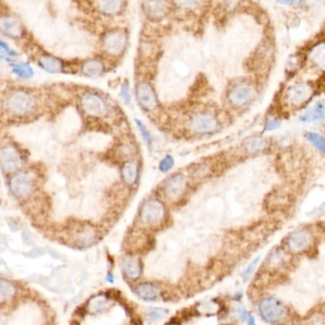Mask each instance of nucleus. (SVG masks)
<instances>
[{
    "label": "nucleus",
    "instance_id": "f257e3e1",
    "mask_svg": "<svg viewBox=\"0 0 325 325\" xmlns=\"http://www.w3.org/2000/svg\"><path fill=\"white\" fill-rule=\"evenodd\" d=\"M4 106L10 115L21 118L34 113L37 109L38 101L34 93L19 89L9 93Z\"/></svg>",
    "mask_w": 325,
    "mask_h": 325
},
{
    "label": "nucleus",
    "instance_id": "f03ea898",
    "mask_svg": "<svg viewBox=\"0 0 325 325\" xmlns=\"http://www.w3.org/2000/svg\"><path fill=\"white\" fill-rule=\"evenodd\" d=\"M258 310L262 319L268 324H279L287 317L285 305L275 298H266L258 305Z\"/></svg>",
    "mask_w": 325,
    "mask_h": 325
},
{
    "label": "nucleus",
    "instance_id": "7ed1b4c3",
    "mask_svg": "<svg viewBox=\"0 0 325 325\" xmlns=\"http://www.w3.org/2000/svg\"><path fill=\"white\" fill-rule=\"evenodd\" d=\"M79 103L82 111L90 117L101 118L106 116L109 111L106 100L94 92L84 93L79 100Z\"/></svg>",
    "mask_w": 325,
    "mask_h": 325
},
{
    "label": "nucleus",
    "instance_id": "20e7f679",
    "mask_svg": "<svg viewBox=\"0 0 325 325\" xmlns=\"http://www.w3.org/2000/svg\"><path fill=\"white\" fill-rule=\"evenodd\" d=\"M12 194L18 199H26L32 195L35 187L34 176L27 173H19L13 175L9 182Z\"/></svg>",
    "mask_w": 325,
    "mask_h": 325
},
{
    "label": "nucleus",
    "instance_id": "39448f33",
    "mask_svg": "<svg viewBox=\"0 0 325 325\" xmlns=\"http://www.w3.org/2000/svg\"><path fill=\"white\" fill-rule=\"evenodd\" d=\"M23 164L21 154L11 145L0 148V167L8 174L18 171Z\"/></svg>",
    "mask_w": 325,
    "mask_h": 325
},
{
    "label": "nucleus",
    "instance_id": "423d86ee",
    "mask_svg": "<svg viewBox=\"0 0 325 325\" xmlns=\"http://www.w3.org/2000/svg\"><path fill=\"white\" fill-rule=\"evenodd\" d=\"M165 215V208L157 200H149L141 207V221L148 225H156L160 223Z\"/></svg>",
    "mask_w": 325,
    "mask_h": 325
},
{
    "label": "nucleus",
    "instance_id": "0eeeda50",
    "mask_svg": "<svg viewBox=\"0 0 325 325\" xmlns=\"http://www.w3.org/2000/svg\"><path fill=\"white\" fill-rule=\"evenodd\" d=\"M254 94L255 92L251 84L247 82H240L232 87L229 92L228 99L234 106L242 107L249 103L253 99Z\"/></svg>",
    "mask_w": 325,
    "mask_h": 325
},
{
    "label": "nucleus",
    "instance_id": "6e6552de",
    "mask_svg": "<svg viewBox=\"0 0 325 325\" xmlns=\"http://www.w3.org/2000/svg\"><path fill=\"white\" fill-rule=\"evenodd\" d=\"M126 41L127 38L124 32L120 30L111 31L103 38V48L110 54H120L126 46Z\"/></svg>",
    "mask_w": 325,
    "mask_h": 325
},
{
    "label": "nucleus",
    "instance_id": "1a4fd4ad",
    "mask_svg": "<svg viewBox=\"0 0 325 325\" xmlns=\"http://www.w3.org/2000/svg\"><path fill=\"white\" fill-rule=\"evenodd\" d=\"M218 120L210 113H199L191 120L192 129L200 134H209L218 128Z\"/></svg>",
    "mask_w": 325,
    "mask_h": 325
},
{
    "label": "nucleus",
    "instance_id": "9d476101",
    "mask_svg": "<svg viewBox=\"0 0 325 325\" xmlns=\"http://www.w3.org/2000/svg\"><path fill=\"white\" fill-rule=\"evenodd\" d=\"M312 90L310 86L304 83H300L296 85L292 86L286 94V98L288 102L294 105V106H300L302 103L308 100L309 98L311 97Z\"/></svg>",
    "mask_w": 325,
    "mask_h": 325
},
{
    "label": "nucleus",
    "instance_id": "9b49d317",
    "mask_svg": "<svg viewBox=\"0 0 325 325\" xmlns=\"http://www.w3.org/2000/svg\"><path fill=\"white\" fill-rule=\"evenodd\" d=\"M137 101L146 110H153L156 107V98L152 87L146 82L139 83L137 88Z\"/></svg>",
    "mask_w": 325,
    "mask_h": 325
},
{
    "label": "nucleus",
    "instance_id": "f8f14e48",
    "mask_svg": "<svg viewBox=\"0 0 325 325\" xmlns=\"http://www.w3.org/2000/svg\"><path fill=\"white\" fill-rule=\"evenodd\" d=\"M312 241V235L306 229H299L290 234L288 238V246L295 251L300 252L306 249Z\"/></svg>",
    "mask_w": 325,
    "mask_h": 325
},
{
    "label": "nucleus",
    "instance_id": "ddd939ff",
    "mask_svg": "<svg viewBox=\"0 0 325 325\" xmlns=\"http://www.w3.org/2000/svg\"><path fill=\"white\" fill-rule=\"evenodd\" d=\"M0 31L12 38L20 37L23 32V26L17 17L12 16L0 17Z\"/></svg>",
    "mask_w": 325,
    "mask_h": 325
},
{
    "label": "nucleus",
    "instance_id": "4468645a",
    "mask_svg": "<svg viewBox=\"0 0 325 325\" xmlns=\"http://www.w3.org/2000/svg\"><path fill=\"white\" fill-rule=\"evenodd\" d=\"M186 189V179L182 175H175L171 176L164 185L165 195L175 200L179 198Z\"/></svg>",
    "mask_w": 325,
    "mask_h": 325
},
{
    "label": "nucleus",
    "instance_id": "2eb2a0df",
    "mask_svg": "<svg viewBox=\"0 0 325 325\" xmlns=\"http://www.w3.org/2000/svg\"><path fill=\"white\" fill-rule=\"evenodd\" d=\"M38 65L49 73H59L64 69L62 60L50 54H43L38 59Z\"/></svg>",
    "mask_w": 325,
    "mask_h": 325
},
{
    "label": "nucleus",
    "instance_id": "dca6fc26",
    "mask_svg": "<svg viewBox=\"0 0 325 325\" xmlns=\"http://www.w3.org/2000/svg\"><path fill=\"white\" fill-rule=\"evenodd\" d=\"M104 64L100 59L92 58L83 62L81 72L87 77H98L104 72Z\"/></svg>",
    "mask_w": 325,
    "mask_h": 325
},
{
    "label": "nucleus",
    "instance_id": "f3484780",
    "mask_svg": "<svg viewBox=\"0 0 325 325\" xmlns=\"http://www.w3.org/2000/svg\"><path fill=\"white\" fill-rule=\"evenodd\" d=\"M121 176L123 181L129 185L133 186L137 182L138 177V165L136 161H127L121 168Z\"/></svg>",
    "mask_w": 325,
    "mask_h": 325
},
{
    "label": "nucleus",
    "instance_id": "a211bd4d",
    "mask_svg": "<svg viewBox=\"0 0 325 325\" xmlns=\"http://www.w3.org/2000/svg\"><path fill=\"white\" fill-rule=\"evenodd\" d=\"M122 270L130 279H137L141 274V266L138 259L134 257H125L122 261Z\"/></svg>",
    "mask_w": 325,
    "mask_h": 325
},
{
    "label": "nucleus",
    "instance_id": "6ab92c4d",
    "mask_svg": "<svg viewBox=\"0 0 325 325\" xmlns=\"http://www.w3.org/2000/svg\"><path fill=\"white\" fill-rule=\"evenodd\" d=\"M96 240V233L92 228H83L75 236V242L77 247L87 248L93 245Z\"/></svg>",
    "mask_w": 325,
    "mask_h": 325
},
{
    "label": "nucleus",
    "instance_id": "aec40b11",
    "mask_svg": "<svg viewBox=\"0 0 325 325\" xmlns=\"http://www.w3.org/2000/svg\"><path fill=\"white\" fill-rule=\"evenodd\" d=\"M96 8L104 15L113 16L119 14L123 9L124 3L121 1H99L96 2Z\"/></svg>",
    "mask_w": 325,
    "mask_h": 325
},
{
    "label": "nucleus",
    "instance_id": "412c9836",
    "mask_svg": "<svg viewBox=\"0 0 325 325\" xmlns=\"http://www.w3.org/2000/svg\"><path fill=\"white\" fill-rule=\"evenodd\" d=\"M110 307V300L106 295H97L88 301V309L92 313H102Z\"/></svg>",
    "mask_w": 325,
    "mask_h": 325
},
{
    "label": "nucleus",
    "instance_id": "4be33fe9",
    "mask_svg": "<svg viewBox=\"0 0 325 325\" xmlns=\"http://www.w3.org/2000/svg\"><path fill=\"white\" fill-rule=\"evenodd\" d=\"M325 117V102L324 100H321L317 103L312 109L305 112L300 120L303 122H312L317 120H322Z\"/></svg>",
    "mask_w": 325,
    "mask_h": 325
},
{
    "label": "nucleus",
    "instance_id": "5701e85b",
    "mask_svg": "<svg viewBox=\"0 0 325 325\" xmlns=\"http://www.w3.org/2000/svg\"><path fill=\"white\" fill-rule=\"evenodd\" d=\"M137 296L143 300H154L157 299L158 291L152 283H142L136 289Z\"/></svg>",
    "mask_w": 325,
    "mask_h": 325
},
{
    "label": "nucleus",
    "instance_id": "b1692460",
    "mask_svg": "<svg viewBox=\"0 0 325 325\" xmlns=\"http://www.w3.org/2000/svg\"><path fill=\"white\" fill-rule=\"evenodd\" d=\"M145 10L151 17L159 18L162 17L167 12L168 7L165 2H146L144 3Z\"/></svg>",
    "mask_w": 325,
    "mask_h": 325
},
{
    "label": "nucleus",
    "instance_id": "393cba45",
    "mask_svg": "<svg viewBox=\"0 0 325 325\" xmlns=\"http://www.w3.org/2000/svg\"><path fill=\"white\" fill-rule=\"evenodd\" d=\"M268 143L265 138L260 137H255L248 139L244 145L245 150L247 153L250 154H255L261 152L266 149Z\"/></svg>",
    "mask_w": 325,
    "mask_h": 325
},
{
    "label": "nucleus",
    "instance_id": "a878e982",
    "mask_svg": "<svg viewBox=\"0 0 325 325\" xmlns=\"http://www.w3.org/2000/svg\"><path fill=\"white\" fill-rule=\"evenodd\" d=\"M16 294V288L8 280L0 279V302L10 300Z\"/></svg>",
    "mask_w": 325,
    "mask_h": 325
},
{
    "label": "nucleus",
    "instance_id": "bb28decb",
    "mask_svg": "<svg viewBox=\"0 0 325 325\" xmlns=\"http://www.w3.org/2000/svg\"><path fill=\"white\" fill-rule=\"evenodd\" d=\"M13 71H14V73L17 75V76H19L21 78H25V79L32 77L33 75H34L33 69L31 68L26 63L17 64V66L14 67Z\"/></svg>",
    "mask_w": 325,
    "mask_h": 325
},
{
    "label": "nucleus",
    "instance_id": "cd10ccee",
    "mask_svg": "<svg viewBox=\"0 0 325 325\" xmlns=\"http://www.w3.org/2000/svg\"><path fill=\"white\" fill-rule=\"evenodd\" d=\"M306 138L309 141H311L317 149H319L321 152L325 151V138L323 136L317 133H307L306 134Z\"/></svg>",
    "mask_w": 325,
    "mask_h": 325
},
{
    "label": "nucleus",
    "instance_id": "c85d7f7f",
    "mask_svg": "<svg viewBox=\"0 0 325 325\" xmlns=\"http://www.w3.org/2000/svg\"><path fill=\"white\" fill-rule=\"evenodd\" d=\"M168 314V311L164 308H157V307H151L148 309L147 315L150 320L152 321H158L163 319Z\"/></svg>",
    "mask_w": 325,
    "mask_h": 325
},
{
    "label": "nucleus",
    "instance_id": "c756f323",
    "mask_svg": "<svg viewBox=\"0 0 325 325\" xmlns=\"http://www.w3.org/2000/svg\"><path fill=\"white\" fill-rule=\"evenodd\" d=\"M136 121H137V127H138V129H139V132H140L141 136L143 137L144 141H145L146 143H148V144H151V142H152V137H151L150 132L147 130V128L145 127V125H144L140 120H136Z\"/></svg>",
    "mask_w": 325,
    "mask_h": 325
},
{
    "label": "nucleus",
    "instance_id": "7c9ffc66",
    "mask_svg": "<svg viewBox=\"0 0 325 325\" xmlns=\"http://www.w3.org/2000/svg\"><path fill=\"white\" fill-rule=\"evenodd\" d=\"M173 166H174V158L170 155H167L161 160L159 164V170L163 173H167L171 170Z\"/></svg>",
    "mask_w": 325,
    "mask_h": 325
},
{
    "label": "nucleus",
    "instance_id": "2f4dec72",
    "mask_svg": "<svg viewBox=\"0 0 325 325\" xmlns=\"http://www.w3.org/2000/svg\"><path fill=\"white\" fill-rule=\"evenodd\" d=\"M259 259H260V257H257V258H255L248 266H247V268L244 270V272L242 273V276L243 277H248L250 275L252 274L253 272H254V270L256 269V267H257V264H258V262H259Z\"/></svg>",
    "mask_w": 325,
    "mask_h": 325
},
{
    "label": "nucleus",
    "instance_id": "473e14b6",
    "mask_svg": "<svg viewBox=\"0 0 325 325\" xmlns=\"http://www.w3.org/2000/svg\"><path fill=\"white\" fill-rule=\"evenodd\" d=\"M22 240L24 244L28 245V246H33L34 245V240L32 234L28 231V230H24L22 233Z\"/></svg>",
    "mask_w": 325,
    "mask_h": 325
},
{
    "label": "nucleus",
    "instance_id": "72a5a7b5",
    "mask_svg": "<svg viewBox=\"0 0 325 325\" xmlns=\"http://www.w3.org/2000/svg\"><path fill=\"white\" fill-rule=\"evenodd\" d=\"M120 96L122 97V99H123L126 102H129V101H130L131 95H130V88H129L128 82H126V83H124V84L122 85Z\"/></svg>",
    "mask_w": 325,
    "mask_h": 325
},
{
    "label": "nucleus",
    "instance_id": "f704fd0d",
    "mask_svg": "<svg viewBox=\"0 0 325 325\" xmlns=\"http://www.w3.org/2000/svg\"><path fill=\"white\" fill-rule=\"evenodd\" d=\"M280 125V122L277 120H275V119H271V120H268L266 121V124H265V131H273V130H275L276 128H278Z\"/></svg>",
    "mask_w": 325,
    "mask_h": 325
},
{
    "label": "nucleus",
    "instance_id": "c9c22d12",
    "mask_svg": "<svg viewBox=\"0 0 325 325\" xmlns=\"http://www.w3.org/2000/svg\"><path fill=\"white\" fill-rule=\"evenodd\" d=\"M45 254V251L42 248H34L28 253H25V256L32 258H36V257H41L42 255Z\"/></svg>",
    "mask_w": 325,
    "mask_h": 325
},
{
    "label": "nucleus",
    "instance_id": "e433bc0d",
    "mask_svg": "<svg viewBox=\"0 0 325 325\" xmlns=\"http://www.w3.org/2000/svg\"><path fill=\"white\" fill-rule=\"evenodd\" d=\"M49 253H50V255H51V257H53V258H55V259H62V257H61V255H59V254H57L55 251H53V250H49Z\"/></svg>",
    "mask_w": 325,
    "mask_h": 325
},
{
    "label": "nucleus",
    "instance_id": "4c0bfd02",
    "mask_svg": "<svg viewBox=\"0 0 325 325\" xmlns=\"http://www.w3.org/2000/svg\"><path fill=\"white\" fill-rule=\"evenodd\" d=\"M279 4H284V5H297V4H300L301 2H297V1H279Z\"/></svg>",
    "mask_w": 325,
    "mask_h": 325
},
{
    "label": "nucleus",
    "instance_id": "58836bf2",
    "mask_svg": "<svg viewBox=\"0 0 325 325\" xmlns=\"http://www.w3.org/2000/svg\"><path fill=\"white\" fill-rule=\"evenodd\" d=\"M107 280L110 282H114V275L112 274H109L107 275Z\"/></svg>",
    "mask_w": 325,
    "mask_h": 325
},
{
    "label": "nucleus",
    "instance_id": "ea45409f",
    "mask_svg": "<svg viewBox=\"0 0 325 325\" xmlns=\"http://www.w3.org/2000/svg\"><path fill=\"white\" fill-rule=\"evenodd\" d=\"M71 325H79V324H78L77 322H73V323L71 324Z\"/></svg>",
    "mask_w": 325,
    "mask_h": 325
},
{
    "label": "nucleus",
    "instance_id": "a19ab883",
    "mask_svg": "<svg viewBox=\"0 0 325 325\" xmlns=\"http://www.w3.org/2000/svg\"><path fill=\"white\" fill-rule=\"evenodd\" d=\"M175 325V324H173V325Z\"/></svg>",
    "mask_w": 325,
    "mask_h": 325
}]
</instances>
